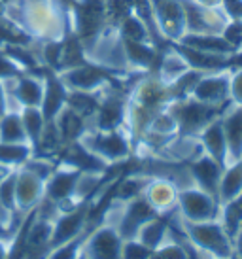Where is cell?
<instances>
[{
	"label": "cell",
	"instance_id": "obj_1",
	"mask_svg": "<svg viewBox=\"0 0 242 259\" xmlns=\"http://www.w3.org/2000/svg\"><path fill=\"white\" fill-rule=\"evenodd\" d=\"M6 17L38 42L61 40L72 29L70 8L61 0H15L6 6Z\"/></svg>",
	"mask_w": 242,
	"mask_h": 259
},
{
	"label": "cell",
	"instance_id": "obj_2",
	"mask_svg": "<svg viewBox=\"0 0 242 259\" xmlns=\"http://www.w3.org/2000/svg\"><path fill=\"white\" fill-rule=\"evenodd\" d=\"M176 214L180 229L184 231L187 240L191 242L199 252L214 255L218 259H229L233 253V240L223 229L220 220H210V222H185Z\"/></svg>",
	"mask_w": 242,
	"mask_h": 259
},
{
	"label": "cell",
	"instance_id": "obj_3",
	"mask_svg": "<svg viewBox=\"0 0 242 259\" xmlns=\"http://www.w3.org/2000/svg\"><path fill=\"white\" fill-rule=\"evenodd\" d=\"M86 150L106 163L108 166L125 165L133 157V144L125 129L95 131L87 129L78 140Z\"/></svg>",
	"mask_w": 242,
	"mask_h": 259
},
{
	"label": "cell",
	"instance_id": "obj_4",
	"mask_svg": "<svg viewBox=\"0 0 242 259\" xmlns=\"http://www.w3.org/2000/svg\"><path fill=\"white\" fill-rule=\"evenodd\" d=\"M227 106H210V104L199 102L193 97H185V99L172 101L167 106V110L171 112L176 125H178V135H182V137H199L203 129L207 125H210L214 119H218Z\"/></svg>",
	"mask_w": 242,
	"mask_h": 259
},
{
	"label": "cell",
	"instance_id": "obj_5",
	"mask_svg": "<svg viewBox=\"0 0 242 259\" xmlns=\"http://www.w3.org/2000/svg\"><path fill=\"white\" fill-rule=\"evenodd\" d=\"M70 23L72 30L84 46V51L91 50L106 27L104 0H76L70 8Z\"/></svg>",
	"mask_w": 242,
	"mask_h": 259
},
{
	"label": "cell",
	"instance_id": "obj_6",
	"mask_svg": "<svg viewBox=\"0 0 242 259\" xmlns=\"http://www.w3.org/2000/svg\"><path fill=\"white\" fill-rule=\"evenodd\" d=\"M59 78L63 79V83L66 85V89L70 91H86V93H99L102 91L106 85L110 83H117L121 79L129 78L127 76H119V74H114L102 68L99 65H93V63H84V65L76 66V68H70V70H63V72H57Z\"/></svg>",
	"mask_w": 242,
	"mask_h": 259
},
{
	"label": "cell",
	"instance_id": "obj_7",
	"mask_svg": "<svg viewBox=\"0 0 242 259\" xmlns=\"http://www.w3.org/2000/svg\"><path fill=\"white\" fill-rule=\"evenodd\" d=\"M178 216L185 222H210L220 216V201L197 186L178 191Z\"/></svg>",
	"mask_w": 242,
	"mask_h": 259
},
{
	"label": "cell",
	"instance_id": "obj_8",
	"mask_svg": "<svg viewBox=\"0 0 242 259\" xmlns=\"http://www.w3.org/2000/svg\"><path fill=\"white\" fill-rule=\"evenodd\" d=\"M185 14V34H221L229 23L221 8L203 6L195 0H182Z\"/></svg>",
	"mask_w": 242,
	"mask_h": 259
},
{
	"label": "cell",
	"instance_id": "obj_9",
	"mask_svg": "<svg viewBox=\"0 0 242 259\" xmlns=\"http://www.w3.org/2000/svg\"><path fill=\"white\" fill-rule=\"evenodd\" d=\"M121 248H123V238L119 231L115 229L114 223L102 222L87 235L84 242V253L89 259H121Z\"/></svg>",
	"mask_w": 242,
	"mask_h": 259
},
{
	"label": "cell",
	"instance_id": "obj_10",
	"mask_svg": "<svg viewBox=\"0 0 242 259\" xmlns=\"http://www.w3.org/2000/svg\"><path fill=\"white\" fill-rule=\"evenodd\" d=\"M159 34L165 42H178L185 34V14L182 0H150Z\"/></svg>",
	"mask_w": 242,
	"mask_h": 259
},
{
	"label": "cell",
	"instance_id": "obj_11",
	"mask_svg": "<svg viewBox=\"0 0 242 259\" xmlns=\"http://www.w3.org/2000/svg\"><path fill=\"white\" fill-rule=\"evenodd\" d=\"M191 97L210 106H227L231 102V70L205 74L195 85Z\"/></svg>",
	"mask_w": 242,
	"mask_h": 259
},
{
	"label": "cell",
	"instance_id": "obj_12",
	"mask_svg": "<svg viewBox=\"0 0 242 259\" xmlns=\"http://www.w3.org/2000/svg\"><path fill=\"white\" fill-rule=\"evenodd\" d=\"M44 187L46 180H42L38 174L32 170L19 166L17 168V176H15V206H17V214L25 216L30 210H34L40 202L44 201Z\"/></svg>",
	"mask_w": 242,
	"mask_h": 259
},
{
	"label": "cell",
	"instance_id": "obj_13",
	"mask_svg": "<svg viewBox=\"0 0 242 259\" xmlns=\"http://www.w3.org/2000/svg\"><path fill=\"white\" fill-rule=\"evenodd\" d=\"M79 174L82 170L78 168L57 163L53 172L50 174V178L46 180L44 199L55 202V204H61L64 201H74V189H76Z\"/></svg>",
	"mask_w": 242,
	"mask_h": 259
},
{
	"label": "cell",
	"instance_id": "obj_14",
	"mask_svg": "<svg viewBox=\"0 0 242 259\" xmlns=\"http://www.w3.org/2000/svg\"><path fill=\"white\" fill-rule=\"evenodd\" d=\"M185 165L189 168V174H191L195 186L205 189L207 193H210L220 201V184L225 166L220 165L218 161H214L207 153H200L199 157H195Z\"/></svg>",
	"mask_w": 242,
	"mask_h": 259
},
{
	"label": "cell",
	"instance_id": "obj_15",
	"mask_svg": "<svg viewBox=\"0 0 242 259\" xmlns=\"http://www.w3.org/2000/svg\"><path fill=\"white\" fill-rule=\"evenodd\" d=\"M178 191L180 189L174 182L161 176H153L148 180L142 195L159 216H169L178 206Z\"/></svg>",
	"mask_w": 242,
	"mask_h": 259
},
{
	"label": "cell",
	"instance_id": "obj_16",
	"mask_svg": "<svg viewBox=\"0 0 242 259\" xmlns=\"http://www.w3.org/2000/svg\"><path fill=\"white\" fill-rule=\"evenodd\" d=\"M66 97H68V89L63 83V79L59 78V74L55 70L46 68L44 70V97L40 104L46 121H53L57 117L59 112L66 106Z\"/></svg>",
	"mask_w": 242,
	"mask_h": 259
},
{
	"label": "cell",
	"instance_id": "obj_17",
	"mask_svg": "<svg viewBox=\"0 0 242 259\" xmlns=\"http://www.w3.org/2000/svg\"><path fill=\"white\" fill-rule=\"evenodd\" d=\"M221 125L227 142V166L242 159V106L229 104L221 114Z\"/></svg>",
	"mask_w": 242,
	"mask_h": 259
},
{
	"label": "cell",
	"instance_id": "obj_18",
	"mask_svg": "<svg viewBox=\"0 0 242 259\" xmlns=\"http://www.w3.org/2000/svg\"><path fill=\"white\" fill-rule=\"evenodd\" d=\"M127 65L133 72H155L161 48L151 42H135V40H123Z\"/></svg>",
	"mask_w": 242,
	"mask_h": 259
},
{
	"label": "cell",
	"instance_id": "obj_19",
	"mask_svg": "<svg viewBox=\"0 0 242 259\" xmlns=\"http://www.w3.org/2000/svg\"><path fill=\"white\" fill-rule=\"evenodd\" d=\"M176 50L182 53V57L187 61V65L200 70V72H218V70H231V55H218V53H207V51H199L187 48L184 44L171 42Z\"/></svg>",
	"mask_w": 242,
	"mask_h": 259
},
{
	"label": "cell",
	"instance_id": "obj_20",
	"mask_svg": "<svg viewBox=\"0 0 242 259\" xmlns=\"http://www.w3.org/2000/svg\"><path fill=\"white\" fill-rule=\"evenodd\" d=\"M197 138L207 155H210L220 165L227 166V142H225V133L221 125V115L218 119H214L210 125H207Z\"/></svg>",
	"mask_w": 242,
	"mask_h": 259
},
{
	"label": "cell",
	"instance_id": "obj_21",
	"mask_svg": "<svg viewBox=\"0 0 242 259\" xmlns=\"http://www.w3.org/2000/svg\"><path fill=\"white\" fill-rule=\"evenodd\" d=\"M191 66L187 65V61L182 57V53L169 42L161 50V57H159V63H157L155 74L159 76L161 81H165L167 85H171L172 81H176Z\"/></svg>",
	"mask_w": 242,
	"mask_h": 259
},
{
	"label": "cell",
	"instance_id": "obj_22",
	"mask_svg": "<svg viewBox=\"0 0 242 259\" xmlns=\"http://www.w3.org/2000/svg\"><path fill=\"white\" fill-rule=\"evenodd\" d=\"M55 125H57L59 133H61L64 146L72 144V142H78L82 135L89 129L86 117L79 115L78 112H74L70 106H64L59 112V115L55 117Z\"/></svg>",
	"mask_w": 242,
	"mask_h": 259
},
{
	"label": "cell",
	"instance_id": "obj_23",
	"mask_svg": "<svg viewBox=\"0 0 242 259\" xmlns=\"http://www.w3.org/2000/svg\"><path fill=\"white\" fill-rule=\"evenodd\" d=\"M171 216V214H169ZM169 216H155L138 229L135 240L150 250H157L169 237Z\"/></svg>",
	"mask_w": 242,
	"mask_h": 259
},
{
	"label": "cell",
	"instance_id": "obj_24",
	"mask_svg": "<svg viewBox=\"0 0 242 259\" xmlns=\"http://www.w3.org/2000/svg\"><path fill=\"white\" fill-rule=\"evenodd\" d=\"M178 44H184L187 48L207 53H218V55H233L235 50L225 42L221 34H184Z\"/></svg>",
	"mask_w": 242,
	"mask_h": 259
},
{
	"label": "cell",
	"instance_id": "obj_25",
	"mask_svg": "<svg viewBox=\"0 0 242 259\" xmlns=\"http://www.w3.org/2000/svg\"><path fill=\"white\" fill-rule=\"evenodd\" d=\"M0 142L2 144H29V138L23 127L21 112H6L0 115Z\"/></svg>",
	"mask_w": 242,
	"mask_h": 259
},
{
	"label": "cell",
	"instance_id": "obj_26",
	"mask_svg": "<svg viewBox=\"0 0 242 259\" xmlns=\"http://www.w3.org/2000/svg\"><path fill=\"white\" fill-rule=\"evenodd\" d=\"M218 220H220L223 229L227 231V235L233 240L240 233L242 227V193H238L236 197L229 199V201L221 202Z\"/></svg>",
	"mask_w": 242,
	"mask_h": 259
},
{
	"label": "cell",
	"instance_id": "obj_27",
	"mask_svg": "<svg viewBox=\"0 0 242 259\" xmlns=\"http://www.w3.org/2000/svg\"><path fill=\"white\" fill-rule=\"evenodd\" d=\"M84 63H87L84 46L79 42V38L76 36V32L70 29L63 36V55H61V68H59V72L76 68V66L84 65Z\"/></svg>",
	"mask_w": 242,
	"mask_h": 259
},
{
	"label": "cell",
	"instance_id": "obj_28",
	"mask_svg": "<svg viewBox=\"0 0 242 259\" xmlns=\"http://www.w3.org/2000/svg\"><path fill=\"white\" fill-rule=\"evenodd\" d=\"M99 97H100V91L99 93H86V91H70L68 89L66 106H70L74 112L84 115L87 119V125H89L95 112H97V106H99Z\"/></svg>",
	"mask_w": 242,
	"mask_h": 259
},
{
	"label": "cell",
	"instance_id": "obj_29",
	"mask_svg": "<svg viewBox=\"0 0 242 259\" xmlns=\"http://www.w3.org/2000/svg\"><path fill=\"white\" fill-rule=\"evenodd\" d=\"M21 119H23L25 133H27V138H29V144H30V148H32V153H34L36 146H38L40 137H42V133H44V127H46V119H44L42 110L40 108H23Z\"/></svg>",
	"mask_w": 242,
	"mask_h": 259
},
{
	"label": "cell",
	"instance_id": "obj_30",
	"mask_svg": "<svg viewBox=\"0 0 242 259\" xmlns=\"http://www.w3.org/2000/svg\"><path fill=\"white\" fill-rule=\"evenodd\" d=\"M15 176H17V168H12L0 178V204L10 212L14 222L19 225L23 218L17 214V206H15Z\"/></svg>",
	"mask_w": 242,
	"mask_h": 259
},
{
	"label": "cell",
	"instance_id": "obj_31",
	"mask_svg": "<svg viewBox=\"0 0 242 259\" xmlns=\"http://www.w3.org/2000/svg\"><path fill=\"white\" fill-rule=\"evenodd\" d=\"M32 157V148L29 144H2L0 142V166L19 168Z\"/></svg>",
	"mask_w": 242,
	"mask_h": 259
},
{
	"label": "cell",
	"instance_id": "obj_32",
	"mask_svg": "<svg viewBox=\"0 0 242 259\" xmlns=\"http://www.w3.org/2000/svg\"><path fill=\"white\" fill-rule=\"evenodd\" d=\"M119 34L123 40H135V42H153L150 30L144 25V21L138 15L133 12L131 15H127L119 25Z\"/></svg>",
	"mask_w": 242,
	"mask_h": 259
},
{
	"label": "cell",
	"instance_id": "obj_33",
	"mask_svg": "<svg viewBox=\"0 0 242 259\" xmlns=\"http://www.w3.org/2000/svg\"><path fill=\"white\" fill-rule=\"evenodd\" d=\"M205 76V72L200 70H195V68H189L187 72H184L176 81L171 83V91H172V99H185V97H191L195 85L199 83V79Z\"/></svg>",
	"mask_w": 242,
	"mask_h": 259
},
{
	"label": "cell",
	"instance_id": "obj_34",
	"mask_svg": "<svg viewBox=\"0 0 242 259\" xmlns=\"http://www.w3.org/2000/svg\"><path fill=\"white\" fill-rule=\"evenodd\" d=\"M104 14H106V27L119 29L121 21L133 14L131 0H104Z\"/></svg>",
	"mask_w": 242,
	"mask_h": 259
},
{
	"label": "cell",
	"instance_id": "obj_35",
	"mask_svg": "<svg viewBox=\"0 0 242 259\" xmlns=\"http://www.w3.org/2000/svg\"><path fill=\"white\" fill-rule=\"evenodd\" d=\"M146 133H153V135H159V137L172 138L178 135V125H176L171 112L165 108L151 119ZM146 133H144V135H146Z\"/></svg>",
	"mask_w": 242,
	"mask_h": 259
},
{
	"label": "cell",
	"instance_id": "obj_36",
	"mask_svg": "<svg viewBox=\"0 0 242 259\" xmlns=\"http://www.w3.org/2000/svg\"><path fill=\"white\" fill-rule=\"evenodd\" d=\"M151 252L150 248L140 244L138 240L131 238V240H123V248H121V259H150Z\"/></svg>",
	"mask_w": 242,
	"mask_h": 259
},
{
	"label": "cell",
	"instance_id": "obj_37",
	"mask_svg": "<svg viewBox=\"0 0 242 259\" xmlns=\"http://www.w3.org/2000/svg\"><path fill=\"white\" fill-rule=\"evenodd\" d=\"M221 36L235 50V53L242 51V21H229L225 29L221 30Z\"/></svg>",
	"mask_w": 242,
	"mask_h": 259
},
{
	"label": "cell",
	"instance_id": "obj_38",
	"mask_svg": "<svg viewBox=\"0 0 242 259\" xmlns=\"http://www.w3.org/2000/svg\"><path fill=\"white\" fill-rule=\"evenodd\" d=\"M220 8L229 21H242V0H221Z\"/></svg>",
	"mask_w": 242,
	"mask_h": 259
},
{
	"label": "cell",
	"instance_id": "obj_39",
	"mask_svg": "<svg viewBox=\"0 0 242 259\" xmlns=\"http://www.w3.org/2000/svg\"><path fill=\"white\" fill-rule=\"evenodd\" d=\"M231 102L242 106V68L231 70Z\"/></svg>",
	"mask_w": 242,
	"mask_h": 259
},
{
	"label": "cell",
	"instance_id": "obj_40",
	"mask_svg": "<svg viewBox=\"0 0 242 259\" xmlns=\"http://www.w3.org/2000/svg\"><path fill=\"white\" fill-rule=\"evenodd\" d=\"M12 240L0 238V259H8V253H10V248H12Z\"/></svg>",
	"mask_w": 242,
	"mask_h": 259
},
{
	"label": "cell",
	"instance_id": "obj_41",
	"mask_svg": "<svg viewBox=\"0 0 242 259\" xmlns=\"http://www.w3.org/2000/svg\"><path fill=\"white\" fill-rule=\"evenodd\" d=\"M233 252L238 253V255L242 257V231L233 238Z\"/></svg>",
	"mask_w": 242,
	"mask_h": 259
},
{
	"label": "cell",
	"instance_id": "obj_42",
	"mask_svg": "<svg viewBox=\"0 0 242 259\" xmlns=\"http://www.w3.org/2000/svg\"><path fill=\"white\" fill-rule=\"evenodd\" d=\"M14 231H10L8 229V227H4V225H2V223H0V238H8V240H12V238H14Z\"/></svg>",
	"mask_w": 242,
	"mask_h": 259
},
{
	"label": "cell",
	"instance_id": "obj_43",
	"mask_svg": "<svg viewBox=\"0 0 242 259\" xmlns=\"http://www.w3.org/2000/svg\"><path fill=\"white\" fill-rule=\"evenodd\" d=\"M195 2H199V4H203V6L220 8V2H221V0H195Z\"/></svg>",
	"mask_w": 242,
	"mask_h": 259
},
{
	"label": "cell",
	"instance_id": "obj_44",
	"mask_svg": "<svg viewBox=\"0 0 242 259\" xmlns=\"http://www.w3.org/2000/svg\"><path fill=\"white\" fill-rule=\"evenodd\" d=\"M200 259H218V257H214V255H208V253L200 252Z\"/></svg>",
	"mask_w": 242,
	"mask_h": 259
},
{
	"label": "cell",
	"instance_id": "obj_45",
	"mask_svg": "<svg viewBox=\"0 0 242 259\" xmlns=\"http://www.w3.org/2000/svg\"><path fill=\"white\" fill-rule=\"evenodd\" d=\"M229 259H242V257H240V255H238V253L233 252V253H231V255H229Z\"/></svg>",
	"mask_w": 242,
	"mask_h": 259
},
{
	"label": "cell",
	"instance_id": "obj_46",
	"mask_svg": "<svg viewBox=\"0 0 242 259\" xmlns=\"http://www.w3.org/2000/svg\"><path fill=\"white\" fill-rule=\"evenodd\" d=\"M76 259H89V257H87L86 253H84V250H82V253H79V255H78V257H76Z\"/></svg>",
	"mask_w": 242,
	"mask_h": 259
},
{
	"label": "cell",
	"instance_id": "obj_47",
	"mask_svg": "<svg viewBox=\"0 0 242 259\" xmlns=\"http://www.w3.org/2000/svg\"><path fill=\"white\" fill-rule=\"evenodd\" d=\"M240 231H242V227H240Z\"/></svg>",
	"mask_w": 242,
	"mask_h": 259
},
{
	"label": "cell",
	"instance_id": "obj_48",
	"mask_svg": "<svg viewBox=\"0 0 242 259\" xmlns=\"http://www.w3.org/2000/svg\"><path fill=\"white\" fill-rule=\"evenodd\" d=\"M74 2H76V0H74Z\"/></svg>",
	"mask_w": 242,
	"mask_h": 259
}]
</instances>
